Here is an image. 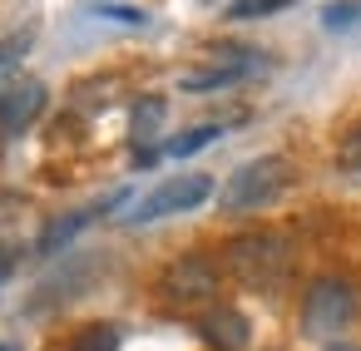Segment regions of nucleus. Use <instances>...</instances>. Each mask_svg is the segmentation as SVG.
I'll use <instances>...</instances> for the list:
<instances>
[{"mask_svg": "<svg viewBox=\"0 0 361 351\" xmlns=\"http://www.w3.org/2000/svg\"><path fill=\"white\" fill-rule=\"evenodd\" d=\"M223 262H228V272H233L243 287L272 292V287H282L287 272H292V242H287L282 233H267V228L238 233V238L223 247Z\"/></svg>", "mask_w": 361, "mask_h": 351, "instance_id": "1", "label": "nucleus"}, {"mask_svg": "<svg viewBox=\"0 0 361 351\" xmlns=\"http://www.w3.org/2000/svg\"><path fill=\"white\" fill-rule=\"evenodd\" d=\"M292 178H297L292 159L262 154V159H252V164H243V168L228 173V183L218 188V208L223 213H257V208L277 203L292 188Z\"/></svg>", "mask_w": 361, "mask_h": 351, "instance_id": "2", "label": "nucleus"}, {"mask_svg": "<svg viewBox=\"0 0 361 351\" xmlns=\"http://www.w3.org/2000/svg\"><path fill=\"white\" fill-rule=\"evenodd\" d=\"M302 336H312V341H331L336 331H346L351 326V316H356V287L346 282V277H312L307 282V292H302Z\"/></svg>", "mask_w": 361, "mask_h": 351, "instance_id": "3", "label": "nucleus"}, {"mask_svg": "<svg viewBox=\"0 0 361 351\" xmlns=\"http://www.w3.org/2000/svg\"><path fill=\"white\" fill-rule=\"evenodd\" d=\"M223 287V272L208 252H183L159 272V297L169 307H208Z\"/></svg>", "mask_w": 361, "mask_h": 351, "instance_id": "4", "label": "nucleus"}, {"mask_svg": "<svg viewBox=\"0 0 361 351\" xmlns=\"http://www.w3.org/2000/svg\"><path fill=\"white\" fill-rule=\"evenodd\" d=\"M213 193H218V188H213L208 173H173V178H164L154 193H144V198L134 203V213H124V223L144 228V223H159V218H173V213H193V208H203Z\"/></svg>", "mask_w": 361, "mask_h": 351, "instance_id": "5", "label": "nucleus"}, {"mask_svg": "<svg viewBox=\"0 0 361 351\" xmlns=\"http://www.w3.org/2000/svg\"><path fill=\"white\" fill-rule=\"evenodd\" d=\"M45 104H50L45 80L20 75V80H6V85H0V149L16 144V139L45 114Z\"/></svg>", "mask_w": 361, "mask_h": 351, "instance_id": "6", "label": "nucleus"}, {"mask_svg": "<svg viewBox=\"0 0 361 351\" xmlns=\"http://www.w3.org/2000/svg\"><path fill=\"white\" fill-rule=\"evenodd\" d=\"M208 55H213V65H208V70H193V75H183V80H178V90H183V94H213V90L243 85L247 75H257V70H262L257 50H243V45H223V50H208Z\"/></svg>", "mask_w": 361, "mask_h": 351, "instance_id": "7", "label": "nucleus"}, {"mask_svg": "<svg viewBox=\"0 0 361 351\" xmlns=\"http://www.w3.org/2000/svg\"><path fill=\"white\" fill-rule=\"evenodd\" d=\"M124 203H129V188H114V193H104V198H99V203H90V208H75V213H65V218L45 223V228H40V238H35V252H40V257L65 252L85 228H94L104 213H114V208H124Z\"/></svg>", "mask_w": 361, "mask_h": 351, "instance_id": "8", "label": "nucleus"}, {"mask_svg": "<svg viewBox=\"0 0 361 351\" xmlns=\"http://www.w3.org/2000/svg\"><path fill=\"white\" fill-rule=\"evenodd\" d=\"M198 341L213 346V351H247L252 321H247V312H238V307H208V312L198 316Z\"/></svg>", "mask_w": 361, "mask_h": 351, "instance_id": "9", "label": "nucleus"}, {"mask_svg": "<svg viewBox=\"0 0 361 351\" xmlns=\"http://www.w3.org/2000/svg\"><path fill=\"white\" fill-rule=\"evenodd\" d=\"M164 114H169V99H164V94H149V99H139V104H134L129 129H134V159H139V164L164 159V154L154 149V139H159V129H164Z\"/></svg>", "mask_w": 361, "mask_h": 351, "instance_id": "10", "label": "nucleus"}, {"mask_svg": "<svg viewBox=\"0 0 361 351\" xmlns=\"http://www.w3.org/2000/svg\"><path fill=\"white\" fill-rule=\"evenodd\" d=\"M228 134V124H193V129H183L178 139H169V144H159V154H169V159H188V154H198V149H208V144H218Z\"/></svg>", "mask_w": 361, "mask_h": 351, "instance_id": "11", "label": "nucleus"}, {"mask_svg": "<svg viewBox=\"0 0 361 351\" xmlns=\"http://www.w3.org/2000/svg\"><path fill=\"white\" fill-rule=\"evenodd\" d=\"M124 346V331L114 321H90L85 331H75V341L65 351H119Z\"/></svg>", "mask_w": 361, "mask_h": 351, "instance_id": "12", "label": "nucleus"}, {"mask_svg": "<svg viewBox=\"0 0 361 351\" xmlns=\"http://www.w3.org/2000/svg\"><path fill=\"white\" fill-rule=\"evenodd\" d=\"M292 6H297V0H233L228 20H267V16H282Z\"/></svg>", "mask_w": 361, "mask_h": 351, "instance_id": "13", "label": "nucleus"}, {"mask_svg": "<svg viewBox=\"0 0 361 351\" xmlns=\"http://www.w3.org/2000/svg\"><path fill=\"white\" fill-rule=\"evenodd\" d=\"M361 25V0H331L322 11V30H356Z\"/></svg>", "mask_w": 361, "mask_h": 351, "instance_id": "14", "label": "nucleus"}, {"mask_svg": "<svg viewBox=\"0 0 361 351\" xmlns=\"http://www.w3.org/2000/svg\"><path fill=\"white\" fill-rule=\"evenodd\" d=\"M30 45H35V35H30V30H16V35H6V40H0V75H6V70H16V65L30 55Z\"/></svg>", "mask_w": 361, "mask_h": 351, "instance_id": "15", "label": "nucleus"}, {"mask_svg": "<svg viewBox=\"0 0 361 351\" xmlns=\"http://www.w3.org/2000/svg\"><path fill=\"white\" fill-rule=\"evenodd\" d=\"M336 164H341L346 173H361V119L341 134V144H336Z\"/></svg>", "mask_w": 361, "mask_h": 351, "instance_id": "16", "label": "nucleus"}, {"mask_svg": "<svg viewBox=\"0 0 361 351\" xmlns=\"http://www.w3.org/2000/svg\"><path fill=\"white\" fill-rule=\"evenodd\" d=\"M99 16L124 20V25H144V20H149V16H144V11H134V6H99Z\"/></svg>", "mask_w": 361, "mask_h": 351, "instance_id": "17", "label": "nucleus"}, {"mask_svg": "<svg viewBox=\"0 0 361 351\" xmlns=\"http://www.w3.org/2000/svg\"><path fill=\"white\" fill-rule=\"evenodd\" d=\"M11 272H16V247H0V287H6Z\"/></svg>", "mask_w": 361, "mask_h": 351, "instance_id": "18", "label": "nucleus"}, {"mask_svg": "<svg viewBox=\"0 0 361 351\" xmlns=\"http://www.w3.org/2000/svg\"><path fill=\"white\" fill-rule=\"evenodd\" d=\"M0 351H20V346H16V341H0Z\"/></svg>", "mask_w": 361, "mask_h": 351, "instance_id": "19", "label": "nucleus"}, {"mask_svg": "<svg viewBox=\"0 0 361 351\" xmlns=\"http://www.w3.org/2000/svg\"><path fill=\"white\" fill-rule=\"evenodd\" d=\"M326 351H356V346H326Z\"/></svg>", "mask_w": 361, "mask_h": 351, "instance_id": "20", "label": "nucleus"}]
</instances>
